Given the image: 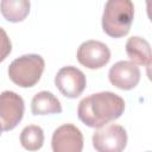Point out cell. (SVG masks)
<instances>
[{"label": "cell", "instance_id": "6da1fadb", "mask_svg": "<svg viewBox=\"0 0 152 152\" xmlns=\"http://www.w3.org/2000/svg\"><path fill=\"white\" fill-rule=\"evenodd\" d=\"M125 110V101L112 91L90 94L82 99L77 107L78 119L88 127L101 128L119 119Z\"/></svg>", "mask_w": 152, "mask_h": 152}, {"label": "cell", "instance_id": "7a4b0ae2", "mask_svg": "<svg viewBox=\"0 0 152 152\" xmlns=\"http://www.w3.org/2000/svg\"><path fill=\"white\" fill-rule=\"evenodd\" d=\"M134 5L131 0H109L102 14V28L113 38L126 36L132 26Z\"/></svg>", "mask_w": 152, "mask_h": 152}, {"label": "cell", "instance_id": "3957f363", "mask_svg": "<svg viewBox=\"0 0 152 152\" xmlns=\"http://www.w3.org/2000/svg\"><path fill=\"white\" fill-rule=\"evenodd\" d=\"M45 62L36 53L23 55L15 58L8 66V76L13 83L21 88L33 87L40 80Z\"/></svg>", "mask_w": 152, "mask_h": 152}, {"label": "cell", "instance_id": "277c9868", "mask_svg": "<svg viewBox=\"0 0 152 152\" xmlns=\"http://www.w3.org/2000/svg\"><path fill=\"white\" fill-rule=\"evenodd\" d=\"M126 145V129L116 124L97 128L93 134V146L97 152H122Z\"/></svg>", "mask_w": 152, "mask_h": 152}, {"label": "cell", "instance_id": "5b68a950", "mask_svg": "<svg viewBox=\"0 0 152 152\" xmlns=\"http://www.w3.org/2000/svg\"><path fill=\"white\" fill-rule=\"evenodd\" d=\"M25 103L20 95L14 91L5 90L0 94V128L11 131L21 121Z\"/></svg>", "mask_w": 152, "mask_h": 152}, {"label": "cell", "instance_id": "8992f818", "mask_svg": "<svg viewBox=\"0 0 152 152\" xmlns=\"http://www.w3.org/2000/svg\"><path fill=\"white\" fill-rule=\"evenodd\" d=\"M55 84L65 97L76 99L86 89L87 80L86 75L80 69L68 65L58 70L55 76Z\"/></svg>", "mask_w": 152, "mask_h": 152}, {"label": "cell", "instance_id": "52a82bcc", "mask_svg": "<svg viewBox=\"0 0 152 152\" xmlns=\"http://www.w3.org/2000/svg\"><path fill=\"white\" fill-rule=\"evenodd\" d=\"M52 152H82L83 135L72 124H64L55 129L51 139Z\"/></svg>", "mask_w": 152, "mask_h": 152}, {"label": "cell", "instance_id": "ba28073f", "mask_svg": "<svg viewBox=\"0 0 152 152\" xmlns=\"http://www.w3.org/2000/svg\"><path fill=\"white\" fill-rule=\"evenodd\" d=\"M110 59V50L99 40H87L78 46L77 61L88 69H100Z\"/></svg>", "mask_w": 152, "mask_h": 152}, {"label": "cell", "instance_id": "9c48e42d", "mask_svg": "<svg viewBox=\"0 0 152 152\" xmlns=\"http://www.w3.org/2000/svg\"><path fill=\"white\" fill-rule=\"evenodd\" d=\"M108 78L116 88L131 90L140 81V69L131 61H119L109 69Z\"/></svg>", "mask_w": 152, "mask_h": 152}, {"label": "cell", "instance_id": "30bf717a", "mask_svg": "<svg viewBox=\"0 0 152 152\" xmlns=\"http://www.w3.org/2000/svg\"><path fill=\"white\" fill-rule=\"evenodd\" d=\"M126 53L135 65H151V46L150 43L141 37L133 36L128 38L126 43Z\"/></svg>", "mask_w": 152, "mask_h": 152}, {"label": "cell", "instance_id": "8fae6325", "mask_svg": "<svg viewBox=\"0 0 152 152\" xmlns=\"http://www.w3.org/2000/svg\"><path fill=\"white\" fill-rule=\"evenodd\" d=\"M31 110L34 115L58 114L62 112V104L52 93L43 90L33 96L31 101Z\"/></svg>", "mask_w": 152, "mask_h": 152}, {"label": "cell", "instance_id": "7c38bea8", "mask_svg": "<svg viewBox=\"0 0 152 152\" xmlns=\"http://www.w3.org/2000/svg\"><path fill=\"white\" fill-rule=\"evenodd\" d=\"M31 4L27 0H2L0 2V11L4 18L12 23L23 21L28 12Z\"/></svg>", "mask_w": 152, "mask_h": 152}, {"label": "cell", "instance_id": "4fadbf2b", "mask_svg": "<svg viewBox=\"0 0 152 152\" xmlns=\"http://www.w3.org/2000/svg\"><path fill=\"white\" fill-rule=\"evenodd\" d=\"M20 144L27 151H37L44 144V132L37 125L26 126L20 133Z\"/></svg>", "mask_w": 152, "mask_h": 152}, {"label": "cell", "instance_id": "5bb4252c", "mask_svg": "<svg viewBox=\"0 0 152 152\" xmlns=\"http://www.w3.org/2000/svg\"><path fill=\"white\" fill-rule=\"evenodd\" d=\"M12 51V44L11 40L6 33V31L0 27V62L5 61L6 57L11 53Z\"/></svg>", "mask_w": 152, "mask_h": 152}, {"label": "cell", "instance_id": "9a60e30c", "mask_svg": "<svg viewBox=\"0 0 152 152\" xmlns=\"http://www.w3.org/2000/svg\"><path fill=\"white\" fill-rule=\"evenodd\" d=\"M1 132H2V131H1V128H0V134H1Z\"/></svg>", "mask_w": 152, "mask_h": 152}, {"label": "cell", "instance_id": "2e32d148", "mask_svg": "<svg viewBox=\"0 0 152 152\" xmlns=\"http://www.w3.org/2000/svg\"><path fill=\"white\" fill-rule=\"evenodd\" d=\"M147 152H148V151H147Z\"/></svg>", "mask_w": 152, "mask_h": 152}]
</instances>
